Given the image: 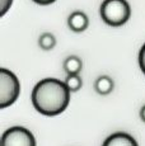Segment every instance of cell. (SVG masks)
I'll return each instance as SVG.
<instances>
[{
	"label": "cell",
	"instance_id": "1",
	"mask_svg": "<svg viewBox=\"0 0 145 146\" xmlns=\"http://www.w3.org/2000/svg\"><path fill=\"white\" fill-rule=\"evenodd\" d=\"M32 104L37 112L45 116H57L63 113L70 102V90L65 81L46 78L38 81L31 94Z\"/></svg>",
	"mask_w": 145,
	"mask_h": 146
},
{
	"label": "cell",
	"instance_id": "6",
	"mask_svg": "<svg viewBox=\"0 0 145 146\" xmlns=\"http://www.w3.org/2000/svg\"><path fill=\"white\" fill-rule=\"evenodd\" d=\"M68 26L74 32H83L89 26V19L87 14L80 10H75L72 12L68 18Z\"/></svg>",
	"mask_w": 145,
	"mask_h": 146
},
{
	"label": "cell",
	"instance_id": "9",
	"mask_svg": "<svg viewBox=\"0 0 145 146\" xmlns=\"http://www.w3.org/2000/svg\"><path fill=\"white\" fill-rule=\"evenodd\" d=\"M38 44L45 51H50V50H52L56 46V38H55V36L52 33L45 32L38 38Z\"/></svg>",
	"mask_w": 145,
	"mask_h": 146
},
{
	"label": "cell",
	"instance_id": "7",
	"mask_svg": "<svg viewBox=\"0 0 145 146\" xmlns=\"http://www.w3.org/2000/svg\"><path fill=\"white\" fill-rule=\"evenodd\" d=\"M115 88V83H113L112 78L107 76V75H102L94 83V89L98 94L101 95H107L110 94L111 92Z\"/></svg>",
	"mask_w": 145,
	"mask_h": 146
},
{
	"label": "cell",
	"instance_id": "12",
	"mask_svg": "<svg viewBox=\"0 0 145 146\" xmlns=\"http://www.w3.org/2000/svg\"><path fill=\"white\" fill-rule=\"evenodd\" d=\"M139 65H140L141 71L145 75V43L143 44V47L140 48V52H139Z\"/></svg>",
	"mask_w": 145,
	"mask_h": 146
},
{
	"label": "cell",
	"instance_id": "8",
	"mask_svg": "<svg viewBox=\"0 0 145 146\" xmlns=\"http://www.w3.org/2000/svg\"><path fill=\"white\" fill-rule=\"evenodd\" d=\"M83 69V62L78 56H69L64 61V70L68 75H79Z\"/></svg>",
	"mask_w": 145,
	"mask_h": 146
},
{
	"label": "cell",
	"instance_id": "3",
	"mask_svg": "<svg viewBox=\"0 0 145 146\" xmlns=\"http://www.w3.org/2000/svg\"><path fill=\"white\" fill-rule=\"evenodd\" d=\"M21 93V84L18 78L10 70L0 69V108L4 109L12 106Z\"/></svg>",
	"mask_w": 145,
	"mask_h": 146
},
{
	"label": "cell",
	"instance_id": "5",
	"mask_svg": "<svg viewBox=\"0 0 145 146\" xmlns=\"http://www.w3.org/2000/svg\"><path fill=\"white\" fill-rule=\"evenodd\" d=\"M102 146H139L136 140L126 132H115L104 140Z\"/></svg>",
	"mask_w": 145,
	"mask_h": 146
},
{
	"label": "cell",
	"instance_id": "14",
	"mask_svg": "<svg viewBox=\"0 0 145 146\" xmlns=\"http://www.w3.org/2000/svg\"><path fill=\"white\" fill-rule=\"evenodd\" d=\"M140 118L143 119V122H145V104L140 109Z\"/></svg>",
	"mask_w": 145,
	"mask_h": 146
},
{
	"label": "cell",
	"instance_id": "11",
	"mask_svg": "<svg viewBox=\"0 0 145 146\" xmlns=\"http://www.w3.org/2000/svg\"><path fill=\"white\" fill-rule=\"evenodd\" d=\"M12 3L13 0H0V15H5V13L12 7Z\"/></svg>",
	"mask_w": 145,
	"mask_h": 146
},
{
	"label": "cell",
	"instance_id": "10",
	"mask_svg": "<svg viewBox=\"0 0 145 146\" xmlns=\"http://www.w3.org/2000/svg\"><path fill=\"white\" fill-rule=\"evenodd\" d=\"M65 85L70 90V93L78 92L83 85V80L79 75H68L65 79Z\"/></svg>",
	"mask_w": 145,
	"mask_h": 146
},
{
	"label": "cell",
	"instance_id": "13",
	"mask_svg": "<svg viewBox=\"0 0 145 146\" xmlns=\"http://www.w3.org/2000/svg\"><path fill=\"white\" fill-rule=\"evenodd\" d=\"M33 1L40 5H49V4H52L54 1H56V0H33Z\"/></svg>",
	"mask_w": 145,
	"mask_h": 146
},
{
	"label": "cell",
	"instance_id": "2",
	"mask_svg": "<svg viewBox=\"0 0 145 146\" xmlns=\"http://www.w3.org/2000/svg\"><path fill=\"white\" fill-rule=\"evenodd\" d=\"M99 12L103 22L111 27L125 24L131 15L130 5L126 0H103Z\"/></svg>",
	"mask_w": 145,
	"mask_h": 146
},
{
	"label": "cell",
	"instance_id": "4",
	"mask_svg": "<svg viewBox=\"0 0 145 146\" xmlns=\"http://www.w3.org/2000/svg\"><path fill=\"white\" fill-rule=\"evenodd\" d=\"M1 146H36V140L29 130L15 126L3 133Z\"/></svg>",
	"mask_w": 145,
	"mask_h": 146
}]
</instances>
